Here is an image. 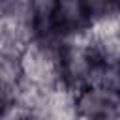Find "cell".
Masks as SVG:
<instances>
[{
  "label": "cell",
  "instance_id": "5b68a950",
  "mask_svg": "<svg viewBox=\"0 0 120 120\" xmlns=\"http://www.w3.org/2000/svg\"><path fill=\"white\" fill-rule=\"evenodd\" d=\"M118 15H120V0H118Z\"/></svg>",
  "mask_w": 120,
  "mask_h": 120
},
{
  "label": "cell",
  "instance_id": "6da1fadb",
  "mask_svg": "<svg viewBox=\"0 0 120 120\" xmlns=\"http://www.w3.org/2000/svg\"><path fill=\"white\" fill-rule=\"evenodd\" d=\"M77 120H120V96L103 82L77 88L71 98Z\"/></svg>",
  "mask_w": 120,
  "mask_h": 120
},
{
  "label": "cell",
  "instance_id": "7a4b0ae2",
  "mask_svg": "<svg viewBox=\"0 0 120 120\" xmlns=\"http://www.w3.org/2000/svg\"><path fill=\"white\" fill-rule=\"evenodd\" d=\"M54 26L60 39H81L94 28L86 6L82 0H56L54 4Z\"/></svg>",
  "mask_w": 120,
  "mask_h": 120
},
{
  "label": "cell",
  "instance_id": "3957f363",
  "mask_svg": "<svg viewBox=\"0 0 120 120\" xmlns=\"http://www.w3.org/2000/svg\"><path fill=\"white\" fill-rule=\"evenodd\" d=\"M94 24L105 22L118 15V0H82Z\"/></svg>",
  "mask_w": 120,
  "mask_h": 120
},
{
  "label": "cell",
  "instance_id": "277c9868",
  "mask_svg": "<svg viewBox=\"0 0 120 120\" xmlns=\"http://www.w3.org/2000/svg\"><path fill=\"white\" fill-rule=\"evenodd\" d=\"M105 84H107V86H111V88L120 96V60H118V62L114 64V68L111 69V73H109V77H107Z\"/></svg>",
  "mask_w": 120,
  "mask_h": 120
}]
</instances>
